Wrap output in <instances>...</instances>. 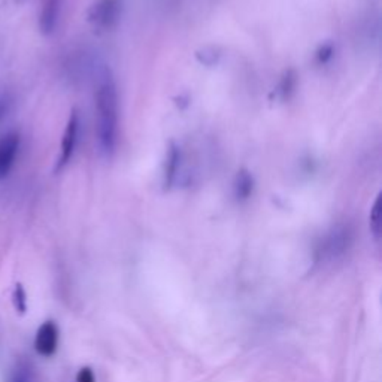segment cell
<instances>
[{
	"label": "cell",
	"mask_w": 382,
	"mask_h": 382,
	"mask_svg": "<svg viewBox=\"0 0 382 382\" xmlns=\"http://www.w3.org/2000/svg\"><path fill=\"white\" fill-rule=\"evenodd\" d=\"M12 302H14V307L18 314L23 315L25 314V311H27V299H25V291L21 284L16 285L14 295H12Z\"/></svg>",
	"instance_id": "obj_12"
},
{
	"label": "cell",
	"mask_w": 382,
	"mask_h": 382,
	"mask_svg": "<svg viewBox=\"0 0 382 382\" xmlns=\"http://www.w3.org/2000/svg\"><path fill=\"white\" fill-rule=\"evenodd\" d=\"M297 85V75L292 69H288L284 72L283 78L279 80V84L276 87V94L281 100H288L291 94L295 93Z\"/></svg>",
	"instance_id": "obj_10"
},
{
	"label": "cell",
	"mask_w": 382,
	"mask_h": 382,
	"mask_svg": "<svg viewBox=\"0 0 382 382\" xmlns=\"http://www.w3.org/2000/svg\"><path fill=\"white\" fill-rule=\"evenodd\" d=\"M254 190V178L247 169H240L235 180V195L238 200H247Z\"/></svg>",
	"instance_id": "obj_9"
},
{
	"label": "cell",
	"mask_w": 382,
	"mask_h": 382,
	"mask_svg": "<svg viewBox=\"0 0 382 382\" xmlns=\"http://www.w3.org/2000/svg\"><path fill=\"white\" fill-rule=\"evenodd\" d=\"M218 56L220 54H216L215 49L207 48V49H203L202 54H197V58L203 63V65L209 66V65H214V63H216V58H218Z\"/></svg>",
	"instance_id": "obj_14"
},
{
	"label": "cell",
	"mask_w": 382,
	"mask_h": 382,
	"mask_svg": "<svg viewBox=\"0 0 382 382\" xmlns=\"http://www.w3.org/2000/svg\"><path fill=\"white\" fill-rule=\"evenodd\" d=\"M5 111H6V106L4 101H0V118H2L5 116Z\"/></svg>",
	"instance_id": "obj_17"
},
{
	"label": "cell",
	"mask_w": 382,
	"mask_h": 382,
	"mask_svg": "<svg viewBox=\"0 0 382 382\" xmlns=\"http://www.w3.org/2000/svg\"><path fill=\"white\" fill-rule=\"evenodd\" d=\"M18 147L20 136L17 133H8L0 137V180L9 173L18 154Z\"/></svg>",
	"instance_id": "obj_6"
},
{
	"label": "cell",
	"mask_w": 382,
	"mask_h": 382,
	"mask_svg": "<svg viewBox=\"0 0 382 382\" xmlns=\"http://www.w3.org/2000/svg\"><path fill=\"white\" fill-rule=\"evenodd\" d=\"M58 14H60V0H44L39 24L41 30L45 35L54 32L58 21Z\"/></svg>",
	"instance_id": "obj_7"
},
{
	"label": "cell",
	"mask_w": 382,
	"mask_h": 382,
	"mask_svg": "<svg viewBox=\"0 0 382 382\" xmlns=\"http://www.w3.org/2000/svg\"><path fill=\"white\" fill-rule=\"evenodd\" d=\"M78 133H80V117L75 111L70 113V118L68 121V125L65 129V135H63L61 148H60V157L57 163V169L65 168L70 161L76 144H78Z\"/></svg>",
	"instance_id": "obj_3"
},
{
	"label": "cell",
	"mask_w": 382,
	"mask_h": 382,
	"mask_svg": "<svg viewBox=\"0 0 382 382\" xmlns=\"http://www.w3.org/2000/svg\"><path fill=\"white\" fill-rule=\"evenodd\" d=\"M351 230L347 226H339L333 228L330 235L324 239L321 245V254L328 259H336L342 256L351 244Z\"/></svg>",
	"instance_id": "obj_4"
},
{
	"label": "cell",
	"mask_w": 382,
	"mask_h": 382,
	"mask_svg": "<svg viewBox=\"0 0 382 382\" xmlns=\"http://www.w3.org/2000/svg\"><path fill=\"white\" fill-rule=\"evenodd\" d=\"M12 382H30V378H29L27 372L20 371V372H17L14 379H12Z\"/></svg>",
	"instance_id": "obj_16"
},
{
	"label": "cell",
	"mask_w": 382,
	"mask_h": 382,
	"mask_svg": "<svg viewBox=\"0 0 382 382\" xmlns=\"http://www.w3.org/2000/svg\"><path fill=\"white\" fill-rule=\"evenodd\" d=\"M335 54V49H333V45L332 44H324L320 47V49L316 51V61L320 63V65H326V63H328L330 60H332Z\"/></svg>",
	"instance_id": "obj_13"
},
{
	"label": "cell",
	"mask_w": 382,
	"mask_h": 382,
	"mask_svg": "<svg viewBox=\"0 0 382 382\" xmlns=\"http://www.w3.org/2000/svg\"><path fill=\"white\" fill-rule=\"evenodd\" d=\"M181 168V149L176 144H171L166 156V166H164V185L172 187L176 181L178 172Z\"/></svg>",
	"instance_id": "obj_8"
},
{
	"label": "cell",
	"mask_w": 382,
	"mask_h": 382,
	"mask_svg": "<svg viewBox=\"0 0 382 382\" xmlns=\"http://www.w3.org/2000/svg\"><path fill=\"white\" fill-rule=\"evenodd\" d=\"M369 226H371V232L376 240L381 238V196L376 197L374 207L369 214Z\"/></svg>",
	"instance_id": "obj_11"
},
{
	"label": "cell",
	"mask_w": 382,
	"mask_h": 382,
	"mask_svg": "<svg viewBox=\"0 0 382 382\" xmlns=\"http://www.w3.org/2000/svg\"><path fill=\"white\" fill-rule=\"evenodd\" d=\"M58 347V327L54 321H45L35 338V348L42 357H53Z\"/></svg>",
	"instance_id": "obj_5"
},
{
	"label": "cell",
	"mask_w": 382,
	"mask_h": 382,
	"mask_svg": "<svg viewBox=\"0 0 382 382\" xmlns=\"http://www.w3.org/2000/svg\"><path fill=\"white\" fill-rule=\"evenodd\" d=\"M76 382H96L94 372L90 367H82L81 371L76 374Z\"/></svg>",
	"instance_id": "obj_15"
},
{
	"label": "cell",
	"mask_w": 382,
	"mask_h": 382,
	"mask_svg": "<svg viewBox=\"0 0 382 382\" xmlns=\"http://www.w3.org/2000/svg\"><path fill=\"white\" fill-rule=\"evenodd\" d=\"M121 16V0H97L88 11V20L100 30H111Z\"/></svg>",
	"instance_id": "obj_2"
},
{
	"label": "cell",
	"mask_w": 382,
	"mask_h": 382,
	"mask_svg": "<svg viewBox=\"0 0 382 382\" xmlns=\"http://www.w3.org/2000/svg\"><path fill=\"white\" fill-rule=\"evenodd\" d=\"M97 139L101 152L111 157L118 141V93L109 72L101 73L96 92Z\"/></svg>",
	"instance_id": "obj_1"
}]
</instances>
